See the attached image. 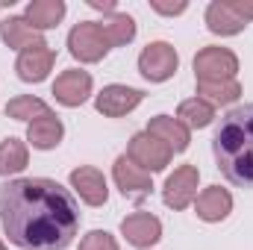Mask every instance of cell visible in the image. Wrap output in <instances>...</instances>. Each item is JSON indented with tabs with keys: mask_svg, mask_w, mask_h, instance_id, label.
Masks as SVG:
<instances>
[{
	"mask_svg": "<svg viewBox=\"0 0 253 250\" xmlns=\"http://www.w3.org/2000/svg\"><path fill=\"white\" fill-rule=\"evenodd\" d=\"M0 224L21 250H65L80 230V206L56 180H9L0 186Z\"/></svg>",
	"mask_w": 253,
	"mask_h": 250,
	"instance_id": "1",
	"label": "cell"
},
{
	"mask_svg": "<svg viewBox=\"0 0 253 250\" xmlns=\"http://www.w3.org/2000/svg\"><path fill=\"white\" fill-rule=\"evenodd\" d=\"M218 171L227 183L253 188V103L230 109L212 138Z\"/></svg>",
	"mask_w": 253,
	"mask_h": 250,
	"instance_id": "2",
	"label": "cell"
},
{
	"mask_svg": "<svg viewBox=\"0 0 253 250\" xmlns=\"http://www.w3.org/2000/svg\"><path fill=\"white\" fill-rule=\"evenodd\" d=\"M109 47L112 44L106 42V36H103V30H100L97 21H83L68 36V50L80 62H100L109 53Z\"/></svg>",
	"mask_w": 253,
	"mask_h": 250,
	"instance_id": "3",
	"label": "cell"
},
{
	"mask_svg": "<svg viewBox=\"0 0 253 250\" xmlns=\"http://www.w3.org/2000/svg\"><path fill=\"white\" fill-rule=\"evenodd\" d=\"M236 71H239V59L227 47H203L194 56L197 83H227L236 80Z\"/></svg>",
	"mask_w": 253,
	"mask_h": 250,
	"instance_id": "4",
	"label": "cell"
},
{
	"mask_svg": "<svg viewBox=\"0 0 253 250\" xmlns=\"http://www.w3.org/2000/svg\"><path fill=\"white\" fill-rule=\"evenodd\" d=\"M177 65H180V56L177 50L168 44V42H153L141 50L138 56V71L144 80L150 83H165L177 74Z\"/></svg>",
	"mask_w": 253,
	"mask_h": 250,
	"instance_id": "5",
	"label": "cell"
},
{
	"mask_svg": "<svg viewBox=\"0 0 253 250\" xmlns=\"http://www.w3.org/2000/svg\"><path fill=\"white\" fill-rule=\"evenodd\" d=\"M141 171H162L168 162H171V150H168V144H162L156 135H150L147 129L144 132H135L132 138H129V153H126Z\"/></svg>",
	"mask_w": 253,
	"mask_h": 250,
	"instance_id": "6",
	"label": "cell"
},
{
	"mask_svg": "<svg viewBox=\"0 0 253 250\" xmlns=\"http://www.w3.org/2000/svg\"><path fill=\"white\" fill-rule=\"evenodd\" d=\"M197 180H200V171L194 165H180L168 180H165V203L171 209H186L189 203H194L197 197Z\"/></svg>",
	"mask_w": 253,
	"mask_h": 250,
	"instance_id": "7",
	"label": "cell"
},
{
	"mask_svg": "<svg viewBox=\"0 0 253 250\" xmlns=\"http://www.w3.org/2000/svg\"><path fill=\"white\" fill-rule=\"evenodd\" d=\"M53 94L62 106H80L88 100L91 94V74L88 71H80V68H68L56 77L53 83Z\"/></svg>",
	"mask_w": 253,
	"mask_h": 250,
	"instance_id": "8",
	"label": "cell"
},
{
	"mask_svg": "<svg viewBox=\"0 0 253 250\" xmlns=\"http://www.w3.org/2000/svg\"><path fill=\"white\" fill-rule=\"evenodd\" d=\"M121 233L129 245L135 248H150L162 239V221L150 212H132L121 221Z\"/></svg>",
	"mask_w": 253,
	"mask_h": 250,
	"instance_id": "9",
	"label": "cell"
},
{
	"mask_svg": "<svg viewBox=\"0 0 253 250\" xmlns=\"http://www.w3.org/2000/svg\"><path fill=\"white\" fill-rule=\"evenodd\" d=\"M141 91L138 88H126V85H106L100 94H97V100H94V106H97V112L100 115H106V118H121L126 112H132L138 103H141Z\"/></svg>",
	"mask_w": 253,
	"mask_h": 250,
	"instance_id": "10",
	"label": "cell"
},
{
	"mask_svg": "<svg viewBox=\"0 0 253 250\" xmlns=\"http://www.w3.org/2000/svg\"><path fill=\"white\" fill-rule=\"evenodd\" d=\"M53 62H56V53L47 44H36V47L21 50L18 62H15V71H18V77L24 83H42L50 74Z\"/></svg>",
	"mask_w": 253,
	"mask_h": 250,
	"instance_id": "11",
	"label": "cell"
},
{
	"mask_svg": "<svg viewBox=\"0 0 253 250\" xmlns=\"http://www.w3.org/2000/svg\"><path fill=\"white\" fill-rule=\"evenodd\" d=\"M112 174H115V183H118V188H121L124 197H144V194H150V188H153L150 174L141 171L129 156H118V159H115Z\"/></svg>",
	"mask_w": 253,
	"mask_h": 250,
	"instance_id": "12",
	"label": "cell"
},
{
	"mask_svg": "<svg viewBox=\"0 0 253 250\" xmlns=\"http://www.w3.org/2000/svg\"><path fill=\"white\" fill-rule=\"evenodd\" d=\"M71 186L77 188V194L88 203V206H103L106 197H109V188H106V180L97 168L91 165H83L77 171H71Z\"/></svg>",
	"mask_w": 253,
	"mask_h": 250,
	"instance_id": "13",
	"label": "cell"
},
{
	"mask_svg": "<svg viewBox=\"0 0 253 250\" xmlns=\"http://www.w3.org/2000/svg\"><path fill=\"white\" fill-rule=\"evenodd\" d=\"M147 132L156 135L162 144H168L171 153H183L191 141L189 126L183 124V121H177V118H171V115H156V118H150Z\"/></svg>",
	"mask_w": 253,
	"mask_h": 250,
	"instance_id": "14",
	"label": "cell"
},
{
	"mask_svg": "<svg viewBox=\"0 0 253 250\" xmlns=\"http://www.w3.org/2000/svg\"><path fill=\"white\" fill-rule=\"evenodd\" d=\"M194 209H197V218H203V221L215 224V221H224V218L230 215V209H233V197H230V191H227V188L209 186L200 197H197Z\"/></svg>",
	"mask_w": 253,
	"mask_h": 250,
	"instance_id": "15",
	"label": "cell"
},
{
	"mask_svg": "<svg viewBox=\"0 0 253 250\" xmlns=\"http://www.w3.org/2000/svg\"><path fill=\"white\" fill-rule=\"evenodd\" d=\"M0 36H3V42H6L9 47H15V50H27V47L44 44L42 33H39V30H33L27 18H15V15H12V18H6V21L0 24Z\"/></svg>",
	"mask_w": 253,
	"mask_h": 250,
	"instance_id": "16",
	"label": "cell"
},
{
	"mask_svg": "<svg viewBox=\"0 0 253 250\" xmlns=\"http://www.w3.org/2000/svg\"><path fill=\"white\" fill-rule=\"evenodd\" d=\"M62 132H65L62 121H59V115H53V112H47V115L30 121V126H27V138H30V144L39 147V150L56 147V144L62 141Z\"/></svg>",
	"mask_w": 253,
	"mask_h": 250,
	"instance_id": "17",
	"label": "cell"
},
{
	"mask_svg": "<svg viewBox=\"0 0 253 250\" xmlns=\"http://www.w3.org/2000/svg\"><path fill=\"white\" fill-rule=\"evenodd\" d=\"M206 27H209L212 33H218V36H236V33H242L248 24L230 9L227 0H215V3H209V9H206Z\"/></svg>",
	"mask_w": 253,
	"mask_h": 250,
	"instance_id": "18",
	"label": "cell"
},
{
	"mask_svg": "<svg viewBox=\"0 0 253 250\" xmlns=\"http://www.w3.org/2000/svg\"><path fill=\"white\" fill-rule=\"evenodd\" d=\"M65 18V3L62 0H33L27 6V21L33 30H50Z\"/></svg>",
	"mask_w": 253,
	"mask_h": 250,
	"instance_id": "19",
	"label": "cell"
},
{
	"mask_svg": "<svg viewBox=\"0 0 253 250\" xmlns=\"http://www.w3.org/2000/svg\"><path fill=\"white\" fill-rule=\"evenodd\" d=\"M27 162H30V153H27V144H24L21 138H6V141H0V174H3V177L24 171Z\"/></svg>",
	"mask_w": 253,
	"mask_h": 250,
	"instance_id": "20",
	"label": "cell"
},
{
	"mask_svg": "<svg viewBox=\"0 0 253 250\" xmlns=\"http://www.w3.org/2000/svg\"><path fill=\"white\" fill-rule=\"evenodd\" d=\"M100 30L109 44H129L135 39V21L124 12H112L109 18L100 21Z\"/></svg>",
	"mask_w": 253,
	"mask_h": 250,
	"instance_id": "21",
	"label": "cell"
},
{
	"mask_svg": "<svg viewBox=\"0 0 253 250\" xmlns=\"http://www.w3.org/2000/svg\"><path fill=\"white\" fill-rule=\"evenodd\" d=\"M215 118V106H209L206 100L200 97H191V100H183L180 109H177V121H183L191 129H203V126L212 124Z\"/></svg>",
	"mask_w": 253,
	"mask_h": 250,
	"instance_id": "22",
	"label": "cell"
},
{
	"mask_svg": "<svg viewBox=\"0 0 253 250\" xmlns=\"http://www.w3.org/2000/svg\"><path fill=\"white\" fill-rule=\"evenodd\" d=\"M197 94L209 106H227V103L239 100L242 85L236 80H227V83H197Z\"/></svg>",
	"mask_w": 253,
	"mask_h": 250,
	"instance_id": "23",
	"label": "cell"
},
{
	"mask_svg": "<svg viewBox=\"0 0 253 250\" xmlns=\"http://www.w3.org/2000/svg\"><path fill=\"white\" fill-rule=\"evenodd\" d=\"M47 112H50L47 103L39 100V97H33V94H21V97H15V100L6 103V115L18 118V121H36V118H42Z\"/></svg>",
	"mask_w": 253,
	"mask_h": 250,
	"instance_id": "24",
	"label": "cell"
},
{
	"mask_svg": "<svg viewBox=\"0 0 253 250\" xmlns=\"http://www.w3.org/2000/svg\"><path fill=\"white\" fill-rule=\"evenodd\" d=\"M80 250H118V242H115L106 230H91V233L80 242Z\"/></svg>",
	"mask_w": 253,
	"mask_h": 250,
	"instance_id": "25",
	"label": "cell"
},
{
	"mask_svg": "<svg viewBox=\"0 0 253 250\" xmlns=\"http://www.w3.org/2000/svg\"><path fill=\"white\" fill-rule=\"evenodd\" d=\"M230 3V9L248 24V21H253V0H227Z\"/></svg>",
	"mask_w": 253,
	"mask_h": 250,
	"instance_id": "26",
	"label": "cell"
},
{
	"mask_svg": "<svg viewBox=\"0 0 253 250\" xmlns=\"http://www.w3.org/2000/svg\"><path fill=\"white\" fill-rule=\"evenodd\" d=\"M186 0H180V3H162V0H153V9L156 12H162V15H180V12H186Z\"/></svg>",
	"mask_w": 253,
	"mask_h": 250,
	"instance_id": "27",
	"label": "cell"
},
{
	"mask_svg": "<svg viewBox=\"0 0 253 250\" xmlns=\"http://www.w3.org/2000/svg\"><path fill=\"white\" fill-rule=\"evenodd\" d=\"M0 250H6V248H3V242H0Z\"/></svg>",
	"mask_w": 253,
	"mask_h": 250,
	"instance_id": "28",
	"label": "cell"
}]
</instances>
